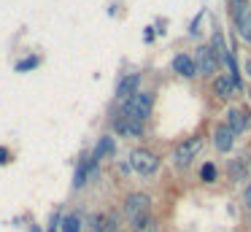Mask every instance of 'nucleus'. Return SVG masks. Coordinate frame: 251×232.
<instances>
[{
    "instance_id": "19",
    "label": "nucleus",
    "mask_w": 251,
    "mask_h": 232,
    "mask_svg": "<svg viewBox=\"0 0 251 232\" xmlns=\"http://www.w3.org/2000/svg\"><path fill=\"white\" fill-rule=\"evenodd\" d=\"M229 11H232V19H235V16H240L243 11H249V3H246V0H229Z\"/></svg>"
},
{
    "instance_id": "3",
    "label": "nucleus",
    "mask_w": 251,
    "mask_h": 232,
    "mask_svg": "<svg viewBox=\"0 0 251 232\" xmlns=\"http://www.w3.org/2000/svg\"><path fill=\"white\" fill-rule=\"evenodd\" d=\"M130 167L141 176H154L159 170V156L149 149H135L130 154Z\"/></svg>"
},
{
    "instance_id": "11",
    "label": "nucleus",
    "mask_w": 251,
    "mask_h": 232,
    "mask_svg": "<svg viewBox=\"0 0 251 232\" xmlns=\"http://www.w3.org/2000/svg\"><path fill=\"white\" fill-rule=\"evenodd\" d=\"M138 84H141V76L138 73L125 76V78L119 81V86H116V97H119V100H130V97L138 92Z\"/></svg>"
},
{
    "instance_id": "1",
    "label": "nucleus",
    "mask_w": 251,
    "mask_h": 232,
    "mask_svg": "<svg viewBox=\"0 0 251 232\" xmlns=\"http://www.w3.org/2000/svg\"><path fill=\"white\" fill-rule=\"evenodd\" d=\"M151 108H154V95L151 92H135L130 100H125V108H122V116L132 119V122H146L151 116Z\"/></svg>"
},
{
    "instance_id": "12",
    "label": "nucleus",
    "mask_w": 251,
    "mask_h": 232,
    "mask_svg": "<svg viewBox=\"0 0 251 232\" xmlns=\"http://www.w3.org/2000/svg\"><path fill=\"white\" fill-rule=\"evenodd\" d=\"M116 151V143H114V138L111 135H103V138L98 140V146H95V151H92V162H100V159H105V156H111Z\"/></svg>"
},
{
    "instance_id": "23",
    "label": "nucleus",
    "mask_w": 251,
    "mask_h": 232,
    "mask_svg": "<svg viewBox=\"0 0 251 232\" xmlns=\"http://www.w3.org/2000/svg\"><path fill=\"white\" fill-rule=\"evenodd\" d=\"M246 73L251 76V59H246Z\"/></svg>"
},
{
    "instance_id": "14",
    "label": "nucleus",
    "mask_w": 251,
    "mask_h": 232,
    "mask_svg": "<svg viewBox=\"0 0 251 232\" xmlns=\"http://www.w3.org/2000/svg\"><path fill=\"white\" fill-rule=\"evenodd\" d=\"M95 165H98V162H92V159H84L81 165H78V170H76V181H73V186H76V189H81L84 183H87V178L95 173Z\"/></svg>"
},
{
    "instance_id": "17",
    "label": "nucleus",
    "mask_w": 251,
    "mask_h": 232,
    "mask_svg": "<svg viewBox=\"0 0 251 232\" xmlns=\"http://www.w3.org/2000/svg\"><path fill=\"white\" fill-rule=\"evenodd\" d=\"M200 178H202L205 183L216 181V165H213V162H205V165L200 167Z\"/></svg>"
},
{
    "instance_id": "25",
    "label": "nucleus",
    "mask_w": 251,
    "mask_h": 232,
    "mask_svg": "<svg viewBox=\"0 0 251 232\" xmlns=\"http://www.w3.org/2000/svg\"><path fill=\"white\" fill-rule=\"evenodd\" d=\"M49 232H57V230H54V227H51V230H49Z\"/></svg>"
},
{
    "instance_id": "4",
    "label": "nucleus",
    "mask_w": 251,
    "mask_h": 232,
    "mask_svg": "<svg viewBox=\"0 0 251 232\" xmlns=\"http://www.w3.org/2000/svg\"><path fill=\"white\" fill-rule=\"evenodd\" d=\"M149 208H151V197H149V194H143V192L127 194L125 213H127V219H130V224L138 221V219H143V216H149Z\"/></svg>"
},
{
    "instance_id": "26",
    "label": "nucleus",
    "mask_w": 251,
    "mask_h": 232,
    "mask_svg": "<svg viewBox=\"0 0 251 232\" xmlns=\"http://www.w3.org/2000/svg\"><path fill=\"white\" fill-rule=\"evenodd\" d=\"M249 95H251V89H249Z\"/></svg>"
},
{
    "instance_id": "6",
    "label": "nucleus",
    "mask_w": 251,
    "mask_h": 232,
    "mask_svg": "<svg viewBox=\"0 0 251 232\" xmlns=\"http://www.w3.org/2000/svg\"><path fill=\"white\" fill-rule=\"evenodd\" d=\"M227 127L232 129L235 135L246 132V129L251 127V113L246 111V108H238V105H232V108L227 111Z\"/></svg>"
},
{
    "instance_id": "18",
    "label": "nucleus",
    "mask_w": 251,
    "mask_h": 232,
    "mask_svg": "<svg viewBox=\"0 0 251 232\" xmlns=\"http://www.w3.org/2000/svg\"><path fill=\"white\" fill-rule=\"evenodd\" d=\"M38 62L41 59L38 57H27V59H22V62L17 65V70L19 73H27V70H33V68H38Z\"/></svg>"
},
{
    "instance_id": "5",
    "label": "nucleus",
    "mask_w": 251,
    "mask_h": 232,
    "mask_svg": "<svg viewBox=\"0 0 251 232\" xmlns=\"http://www.w3.org/2000/svg\"><path fill=\"white\" fill-rule=\"evenodd\" d=\"M192 59H195V65H197V76H216L219 59H216V54H213L211 46H200Z\"/></svg>"
},
{
    "instance_id": "20",
    "label": "nucleus",
    "mask_w": 251,
    "mask_h": 232,
    "mask_svg": "<svg viewBox=\"0 0 251 232\" xmlns=\"http://www.w3.org/2000/svg\"><path fill=\"white\" fill-rule=\"evenodd\" d=\"M105 232H119V224H116L114 216H108V219H105Z\"/></svg>"
},
{
    "instance_id": "15",
    "label": "nucleus",
    "mask_w": 251,
    "mask_h": 232,
    "mask_svg": "<svg viewBox=\"0 0 251 232\" xmlns=\"http://www.w3.org/2000/svg\"><path fill=\"white\" fill-rule=\"evenodd\" d=\"M60 232H81V219L76 213H68L65 219L60 221Z\"/></svg>"
},
{
    "instance_id": "13",
    "label": "nucleus",
    "mask_w": 251,
    "mask_h": 232,
    "mask_svg": "<svg viewBox=\"0 0 251 232\" xmlns=\"http://www.w3.org/2000/svg\"><path fill=\"white\" fill-rule=\"evenodd\" d=\"M235 30H238V35L243 38V41L251 43V8L243 11L240 16H235Z\"/></svg>"
},
{
    "instance_id": "24",
    "label": "nucleus",
    "mask_w": 251,
    "mask_h": 232,
    "mask_svg": "<svg viewBox=\"0 0 251 232\" xmlns=\"http://www.w3.org/2000/svg\"><path fill=\"white\" fill-rule=\"evenodd\" d=\"M30 232H41V230H38V227H33V230H30Z\"/></svg>"
},
{
    "instance_id": "22",
    "label": "nucleus",
    "mask_w": 251,
    "mask_h": 232,
    "mask_svg": "<svg viewBox=\"0 0 251 232\" xmlns=\"http://www.w3.org/2000/svg\"><path fill=\"white\" fill-rule=\"evenodd\" d=\"M8 156H11V154H8V149H0V165H6Z\"/></svg>"
},
{
    "instance_id": "8",
    "label": "nucleus",
    "mask_w": 251,
    "mask_h": 232,
    "mask_svg": "<svg viewBox=\"0 0 251 232\" xmlns=\"http://www.w3.org/2000/svg\"><path fill=\"white\" fill-rule=\"evenodd\" d=\"M213 146H216L219 154H227V151H232V146H235V132L227 127V124H219V127L213 129Z\"/></svg>"
},
{
    "instance_id": "2",
    "label": "nucleus",
    "mask_w": 251,
    "mask_h": 232,
    "mask_svg": "<svg viewBox=\"0 0 251 232\" xmlns=\"http://www.w3.org/2000/svg\"><path fill=\"white\" fill-rule=\"evenodd\" d=\"M200 149H202V138H200V135H192V138L181 140V143L173 149V162L178 167H189L192 159L200 154Z\"/></svg>"
},
{
    "instance_id": "7",
    "label": "nucleus",
    "mask_w": 251,
    "mask_h": 232,
    "mask_svg": "<svg viewBox=\"0 0 251 232\" xmlns=\"http://www.w3.org/2000/svg\"><path fill=\"white\" fill-rule=\"evenodd\" d=\"M213 92H216L222 100H235V97L240 95V86L235 84L229 76H216V78H213Z\"/></svg>"
},
{
    "instance_id": "9",
    "label": "nucleus",
    "mask_w": 251,
    "mask_h": 232,
    "mask_svg": "<svg viewBox=\"0 0 251 232\" xmlns=\"http://www.w3.org/2000/svg\"><path fill=\"white\" fill-rule=\"evenodd\" d=\"M173 70L178 76H184V78H195L197 76V65H195V59H192L189 54H176L173 57Z\"/></svg>"
},
{
    "instance_id": "21",
    "label": "nucleus",
    "mask_w": 251,
    "mask_h": 232,
    "mask_svg": "<svg viewBox=\"0 0 251 232\" xmlns=\"http://www.w3.org/2000/svg\"><path fill=\"white\" fill-rule=\"evenodd\" d=\"M243 203H246V208L251 210V183L246 186V192H243Z\"/></svg>"
},
{
    "instance_id": "10",
    "label": "nucleus",
    "mask_w": 251,
    "mask_h": 232,
    "mask_svg": "<svg viewBox=\"0 0 251 232\" xmlns=\"http://www.w3.org/2000/svg\"><path fill=\"white\" fill-rule=\"evenodd\" d=\"M114 127H116V132L127 135V138H138V135H143V124L141 122H132V119H127V116H122V113L114 119Z\"/></svg>"
},
{
    "instance_id": "16",
    "label": "nucleus",
    "mask_w": 251,
    "mask_h": 232,
    "mask_svg": "<svg viewBox=\"0 0 251 232\" xmlns=\"http://www.w3.org/2000/svg\"><path fill=\"white\" fill-rule=\"evenodd\" d=\"M87 232H105V216H89L87 219Z\"/></svg>"
}]
</instances>
